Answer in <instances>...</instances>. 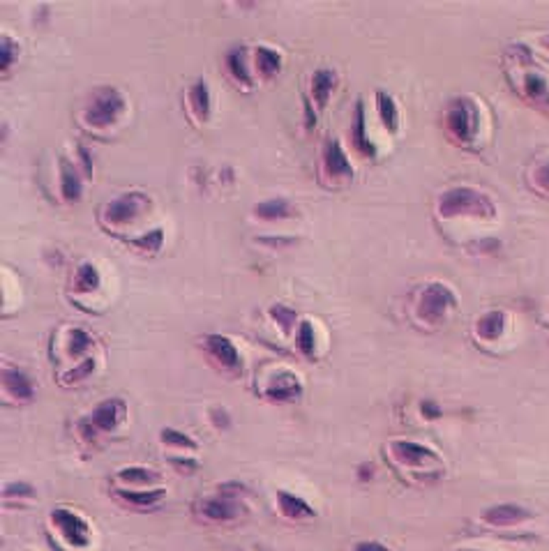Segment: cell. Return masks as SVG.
Listing matches in <instances>:
<instances>
[{"instance_id": "obj_1", "label": "cell", "mask_w": 549, "mask_h": 551, "mask_svg": "<svg viewBox=\"0 0 549 551\" xmlns=\"http://www.w3.org/2000/svg\"><path fill=\"white\" fill-rule=\"evenodd\" d=\"M438 215L443 220L455 217H478V220H494L496 205L485 192L476 187H450L438 196Z\"/></svg>"}, {"instance_id": "obj_2", "label": "cell", "mask_w": 549, "mask_h": 551, "mask_svg": "<svg viewBox=\"0 0 549 551\" xmlns=\"http://www.w3.org/2000/svg\"><path fill=\"white\" fill-rule=\"evenodd\" d=\"M443 123L455 141L473 145L480 132V104L468 95L453 97L446 106Z\"/></svg>"}, {"instance_id": "obj_3", "label": "cell", "mask_w": 549, "mask_h": 551, "mask_svg": "<svg viewBox=\"0 0 549 551\" xmlns=\"http://www.w3.org/2000/svg\"><path fill=\"white\" fill-rule=\"evenodd\" d=\"M125 97L120 95V91L113 86H102L95 88L88 97L86 111H83V120L95 127V130H104V127L116 125V120L125 113Z\"/></svg>"}, {"instance_id": "obj_4", "label": "cell", "mask_w": 549, "mask_h": 551, "mask_svg": "<svg viewBox=\"0 0 549 551\" xmlns=\"http://www.w3.org/2000/svg\"><path fill=\"white\" fill-rule=\"evenodd\" d=\"M455 307H457V295H455L453 289L446 287V284L431 282L423 291H420L418 316L425 323H429V326L441 323L450 314V309H455Z\"/></svg>"}, {"instance_id": "obj_5", "label": "cell", "mask_w": 549, "mask_h": 551, "mask_svg": "<svg viewBox=\"0 0 549 551\" xmlns=\"http://www.w3.org/2000/svg\"><path fill=\"white\" fill-rule=\"evenodd\" d=\"M51 524L61 530L63 537L76 549H86L91 545V526L86 524V519H81L76 513L67 508H56L51 513Z\"/></svg>"}, {"instance_id": "obj_6", "label": "cell", "mask_w": 549, "mask_h": 551, "mask_svg": "<svg viewBox=\"0 0 549 551\" xmlns=\"http://www.w3.org/2000/svg\"><path fill=\"white\" fill-rule=\"evenodd\" d=\"M321 169L328 180H335V182H347L353 178V166L349 162V155L337 139H328L326 145H323Z\"/></svg>"}, {"instance_id": "obj_7", "label": "cell", "mask_w": 549, "mask_h": 551, "mask_svg": "<svg viewBox=\"0 0 549 551\" xmlns=\"http://www.w3.org/2000/svg\"><path fill=\"white\" fill-rule=\"evenodd\" d=\"M148 203V196L141 192H127L120 194L118 199L109 201L104 208V217L111 224H125V222H134L141 215L143 205Z\"/></svg>"}, {"instance_id": "obj_8", "label": "cell", "mask_w": 549, "mask_h": 551, "mask_svg": "<svg viewBox=\"0 0 549 551\" xmlns=\"http://www.w3.org/2000/svg\"><path fill=\"white\" fill-rule=\"evenodd\" d=\"M390 455L395 461L411 468H418V466H425L429 461H436V452H431L429 448L420 446V443L414 441H392L390 443Z\"/></svg>"}, {"instance_id": "obj_9", "label": "cell", "mask_w": 549, "mask_h": 551, "mask_svg": "<svg viewBox=\"0 0 549 551\" xmlns=\"http://www.w3.org/2000/svg\"><path fill=\"white\" fill-rule=\"evenodd\" d=\"M203 346L222 367L227 369L240 367V353L235 349V344L229 337H224V334H208V337H203Z\"/></svg>"}, {"instance_id": "obj_10", "label": "cell", "mask_w": 549, "mask_h": 551, "mask_svg": "<svg viewBox=\"0 0 549 551\" xmlns=\"http://www.w3.org/2000/svg\"><path fill=\"white\" fill-rule=\"evenodd\" d=\"M302 392V383L296 374L291 371H279L277 376L270 381V386L266 390V397L270 401H291L298 399Z\"/></svg>"}, {"instance_id": "obj_11", "label": "cell", "mask_w": 549, "mask_h": 551, "mask_svg": "<svg viewBox=\"0 0 549 551\" xmlns=\"http://www.w3.org/2000/svg\"><path fill=\"white\" fill-rule=\"evenodd\" d=\"M531 517L526 508L522 505H513V503H506V505H494V508H487L483 513V521L489 526H517L522 524Z\"/></svg>"}, {"instance_id": "obj_12", "label": "cell", "mask_w": 549, "mask_h": 551, "mask_svg": "<svg viewBox=\"0 0 549 551\" xmlns=\"http://www.w3.org/2000/svg\"><path fill=\"white\" fill-rule=\"evenodd\" d=\"M337 83H339V76H337L335 70H328V67H319V70L312 72V81H309L312 100L317 102L319 109H323V106L328 104L330 95L335 93Z\"/></svg>"}, {"instance_id": "obj_13", "label": "cell", "mask_w": 549, "mask_h": 551, "mask_svg": "<svg viewBox=\"0 0 549 551\" xmlns=\"http://www.w3.org/2000/svg\"><path fill=\"white\" fill-rule=\"evenodd\" d=\"M351 143L356 145V150L365 157H374L376 155V145L369 141L367 136V115H365V106L362 102H356V111H353V120H351Z\"/></svg>"}, {"instance_id": "obj_14", "label": "cell", "mask_w": 549, "mask_h": 551, "mask_svg": "<svg viewBox=\"0 0 549 551\" xmlns=\"http://www.w3.org/2000/svg\"><path fill=\"white\" fill-rule=\"evenodd\" d=\"M240 503L238 498H229V496H222L217 494L215 498L203 500L201 505V513L203 517H208L210 521H231L240 515Z\"/></svg>"}, {"instance_id": "obj_15", "label": "cell", "mask_w": 549, "mask_h": 551, "mask_svg": "<svg viewBox=\"0 0 549 551\" xmlns=\"http://www.w3.org/2000/svg\"><path fill=\"white\" fill-rule=\"evenodd\" d=\"M508 328V314L503 309H489L476 321V334L483 341H496Z\"/></svg>"}, {"instance_id": "obj_16", "label": "cell", "mask_w": 549, "mask_h": 551, "mask_svg": "<svg viewBox=\"0 0 549 551\" xmlns=\"http://www.w3.org/2000/svg\"><path fill=\"white\" fill-rule=\"evenodd\" d=\"M125 416V404L120 399H106L93 411L91 422L97 431H111Z\"/></svg>"}, {"instance_id": "obj_17", "label": "cell", "mask_w": 549, "mask_h": 551, "mask_svg": "<svg viewBox=\"0 0 549 551\" xmlns=\"http://www.w3.org/2000/svg\"><path fill=\"white\" fill-rule=\"evenodd\" d=\"M3 386L14 399H21V401L33 399V395H35L31 379H28L21 369H14V367L3 369Z\"/></svg>"}, {"instance_id": "obj_18", "label": "cell", "mask_w": 549, "mask_h": 551, "mask_svg": "<svg viewBox=\"0 0 549 551\" xmlns=\"http://www.w3.org/2000/svg\"><path fill=\"white\" fill-rule=\"evenodd\" d=\"M374 102H376V113H379L381 125H384L390 134H397V130H399V106L395 102V97H392L390 93H386V91H376Z\"/></svg>"}, {"instance_id": "obj_19", "label": "cell", "mask_w": 549, "mask_h": 551, "mask_svg": "<svg viewBox=\"0 0 549 551\" xmlns=\"http://www.w3.org/2000/svg\"><path fill=\"white\" fill-rule=\"evenodd\" d=\"M277 508H279V513L284 517H289V519L314 517V510H312V505L307 503V500L296 496V494H291V491H287V489L277 491Z\"/></svg>"}, {"instance_id": "obj_20", "label": "cell", "mask_w": 549, "mask_h": 551, "mask_svg": "<svg viewBox=\"0 0 549 551\" xmlns=\"http://www.w3.org/2000/svg\"><path fill=\"white\" fill-rule=\"evenodd\" d=\"M227 70L231 72V76L235 78V81L242 83L245 88H250L254 83L250 65H247V48H245L242 44L231 48V51L227 53Z\"/></svg>"}, {"instance_id": "obj_21", "label": "cell", "mask_w": 549, "mask_h": 551, "mask_svg": "<svg viewBox=\"0 0 549 551\" xmlns=\"http://www.w3.org/2000/svg\"><path fill=\"white\" fill-rule=\"evenodd\" d=\"M254 65H257V70H259L261 76L270 78L282 70V53L272 46L259 44L257 48H254Z\"/></svg>"}, {"instance_id": "obj_22", "label": "cell", "mask_w": 549, "mask_h": 551, "mask_svg": "<svg viewBox=\"0 0 549 551\" xmlns=\"http://www.w3.org/2000/svg\"><path fill=\"white\" fill-rule=\"evenodd\" d=\"M61 194L65 201H78L83 194L81 178H78L76 169L67 160H61Z\"/></svg>"}, {"instance_id": "obj_23", "label": "cell", "mask_w": 549, "mask_h": 551, "mask_svg": "<svg viewBox=\"0 0 549 551\" xmlns=\"http://www.w3.org/2000/svg\"><path fill=\"white\" fill-rule=\"evenodd\" d=\"M188 100H190L194 115L199 118V120H205V118L210 115V91H208V83H205L203 78L194 81V86L190 88Z\"/></svg>"}, {"instance_id": "obj_24", "label": "cell", "mask_w": 549, "mask_h": 551, "mask_svg": "<svg viewBox=\"0 0 549 551\" xmlns=\"http://www.w3.org/2000/svg\"><path fill=\"white\" fill-rule=\"evenodd\" d=\"M254 212L263 220H284L293 212V208L287 199H266L254 205Z\"/></svg>"}, {"instance_id": "obj_25", "label": "cell", "mask_w": 549, "mask_h": 551, "mask_svg": "<svg viewBox=\"0 0 549 551\" xmlns=\"http://www.w3.org/2000/svg\"><path fill=\"white\" fill-rule=\"evenodd\" d=\"M118 496H120L125 503L136 505V508H150L155 503L166 496L164 489H155V491H127V489H118Z\"/></svg>"}, {"instance_id": "obj_26", "label": "cell", "mask_w": 549, "mask_h": 551, "mask_svg": "<svg viewBox=\"0 0 549 551\" xmlns=\"http://www.w3.org/2000/svg\"><path fill=\"white\" fill-rule=\"evenodd\" d=\"M100 287V270L93 263H81L74 274V289L81 293H91Z\"/></svg>"}, {"instance_id": "obj_27", "label": "cell", "mask_w": 549, "mask_h": 551, "mask_svg": "<svg viewBox=\"0 0 549 551\" xmlns=\"http://www.w3.org/2000/svg\"><path fill=\"white\" fill-rule=\"evenodd\" d=\"M296 346L305 358H312L317 353V334H314L312 321H300L296 328Z\"/></svg>"}, {"instance_id": "obj_28", "label": "cell", "mask_w": 549, "mask_h": 551, "mask_svg": "<svg viewBox=\"0 0 549 551\" xmlns=\"http://www.w3.org/2000/svg\"><path fill=\"white\" fill-rule=\"evenodd\" d=\"M522 88L531 100H549V81L540 72H528L524 76Z\"/></svg>"}, {"instance_id": "obj_29", "label": "cell", "mask_w": 549, "mask_h": 551, "mask_svg": "<svg viewBox=\"0 0 549 551\" xmlns=\"http://www.w3.org/2000/svg\"><path fill=\"white\" fill-rule=\"evenodd\" d=\"M93 344H95L93 337L83 328H72L70 341H67V351H70L72 358H78V356H83L88 349H93Z\"/></svg>"}, {"instance_id": "obj_30", "label": "cell", "mask_w": 549, "mask_h": 551, "mask_svg": "<svg viewBox=\"0 0 549 551\" xmlns=\"http://www.w3.org/2000/svg\"><path fill=\"white\" fill-rule=\"evenodd\" d=\"M270 316H272V321L282 328L284 334H289L293 328H296L298 314H296V309L287 307V304H272V307H270Z\"/></svg>"}, {"instance_id": "obj_31", "label": "cell", "mask_w": 549, "mask_h": 551, "mask_svg": "<svg viewBox=\"0 0 549 551\" xmlns=\"http://www.w3.org/2000/svg\"><path fill=\"white\" fill-rule=\"evenodd\" d=\"M120 480L125 482H132V485H148V482H155L157 480V473L150 468H141V466H134V468H123L120 473Z\"/></svg>"}, {"instance_id": "obj_32", "label": "cell", "mask_w": 549, "mask_h": 551, "mask_svg": "<svg viewBox=\"0 0 549 551\" xmlns=\"http://www.w3.org/2000/svg\"><path fill=\"white\" fill-rule=\"evenodd\" d=\"M16 56H19L16 42H12L7 35L0 37V67H3V72H7L9 67H12V63L16 61Z\"/></svg>"}, {"instance_id": "obj_33", "label": "cell", "mask_w": 549, "mask_h": 551, "mask_svg": "<svg viewBox=\"0 0 549 551\" xmlns=\"http://www.w3.org/2000/svg\"><path fill=\"white\" fill-rule=\"evenodd\" d=\"M134 244L145 252H157L164 244V229H153L148 233H143L141 238L134 240Z\"/></svg>"}, {"instance_id": "obj_34", "label": "cell", "mask_w": 549, "mask_h": 551, "mask_svg": "<svg viewBox=\"0 0 549 551\" xmlns=\"http://www.w3.org/2000/svg\"><path fill=\"white\" fill-rule=\"evenodd\" d=\"M93 369H95V360H93V358H86V360L81 362V365H76V367H72L70 371H67L65 376H63V381H65V383L83 381L86 376H91Z\"/></svg>"}, {"instance_id": "obj_35", "label": "cell", "mask_w": 549, "mask_h": 551, "mask_svg": "<svg viewBox=\"0 0 549 551\" xmlns=\"http://www.w3.org/2000/svg\"><path fill=\"white\" fill-rule=\"evenodd\" d=\"M162 438L169 443V446L196 450V443H194L188 434H180V431H175V429H164V431H162Z\"/></svg>"}, {"instance_id": "obj_36", "label": "cell", "mask_w": 549, "mask_h": 551, "mask_svg": "<svg viewBox=\"0 0 549 551\" xmlns=\"http://www.w3.org/2000/svg\"><path fill=\"white\" fill-rule=\"evenodd\" d=\"M35 494L28 482H12L5 487V498H31Z\"/></svg>"}, {"instance_id": "obj_37", "label": "cell", "mask_w": 549, "mask_h": 551, "mask_svg": "<svg viewBox=\"0 0 549 551\" xmlns=\"http://www.w3.org/2000/svg\"><path fill=\"white\" fill-rule=\"evenodd\" d=\"M533 180L540 190H545L549 194V160L543 162V164H538V169L533 171Z\"/></svg>"}, {"instance_id": "obj_38", "label": "cell", "mask_w": 549, "mask_h": 551, "mask_svg": "<svg viewBox=\"0 0 549 551\" xmlns=\"http://www.w3.org/2000/svg\"><path fill=\"white\" fill-rule=\"evenodd\" d=\"M171 464L178 470H183V473H194L199 468V461L192 457H171Z\"/></svg>"}, {"instance_id": "obj_39", "label": "cell", "mask_w": 549, "mask_h": 551, "mask_svg": "<svg viewBox=\"0 0 549 551\" xmlns=\"http://www.w3.org/2000/svg\"><path fill=\"white\" fill-rule=\"evenodd\" d=\"M420 413H423L427 420H436V418H441V406H436L431 399H425L423 404H420Z\"/></svg>"}, {"instance_id": "obj_40", "label": "cell", "mask_w": 549, "mask_h": 551, "mask_svg": "<svg viewBox=\"0 0 549 551\" xmlns=\"http://www.w3.org/2000/svg\"><path fill=\"white\" fill-rule=\"evenodd\" d=\"M76 153H78V160H81L83 173L91 175V173H93V160H91V153H88V148H86V145H78Z\"/></svg>"}, {"instance_id": "obj_41", "label": "cell", "mask_w": 549, "mask_h": 551, "mask_svg": "<svg viewBox=\"0 0 549 551\" xmlns=\"http://www.w3.org/2000/svg\"><path fill=\"white\" fill-rule=\"evenodd\" d=\"M210 418H212V422H215V425H217V427H229V416H227V411H224V408H212L210 411Z\"/></svg>"}, {"instance_id": "obj_42", "label": "cell", "mask_w": 549, "mask_h": 551, "mask_svg": "<svg viewBox=\"0 0 549 551\" xmlns=\"http://www.w3.org/2000/svg\"><path fill=\"white\" fill-rule=\"evenodd\" d=\"M302 106H305V127L307 130H312L314 125H317V113H314L312 109V102L305 97V102H302Z\"/></svg>"}, {"instance_id": "obj_43", "label": "cell", "mask_w": 549, "mask_h": 551, "mask_svg": "<svg viewBox=\"0 0 549 551\" xmlns=\"http://www.w3.org/2000/svg\"><path fill=\"white\" fill-rule=\"evenodd\" d=\"M353 551H390V549L384 547V545H379V542H360V545H356Z\"/></svg>"}, {"instance_id": "obj_44", "label": "cell", "mask_w": 549, "mask_h": 551, "mask_svg": "<svg viewBox=\"0 0 549 551\" xmlns=\"http://www.w3.org/2000/svg\"><path fill=\"white\" fill-rule=\"evenodd\" d=\"M371 475H374V464H360L358 466V478L365 482V480H371Z\"/></svg>"}, {"instance_id": "obj_45", "label": "cell", "mask_w": 549, "mask_h": 551, "mask_svg": "<svg viewBox=\"0 0 549 551\" xmlns=\"http://www.w3.org/2000/svg\"><path fill=\"white\" fill-rule=\"evenodd\" d=\"M261 242H266V244H272V247H277V244H291L293 242V238H284V240H279V235L274 238V235H263V238H259Z\"/></svg>"}, {"instance_id": "obj_46", "label": "cell", "mask_w": 549, "mask_h": 551, "mask_svg": "<svg viewBox=\"0 0 549 551\" xmlns=\"http://www.w3.org/2000/svg\"><path fill=\"white\" fill-rule=\"evenodd\" d=\"M545 46H547V48H549V37H547V39H545Z\"/></svg>"}]
</instances>
